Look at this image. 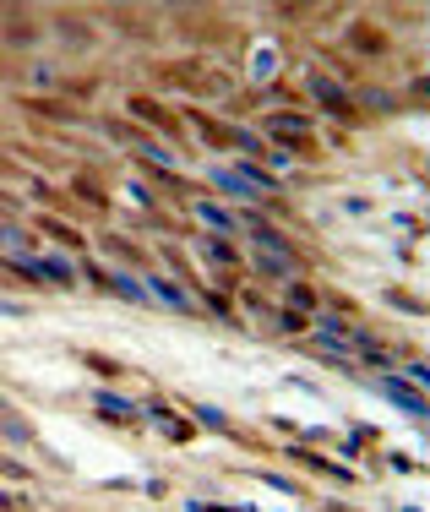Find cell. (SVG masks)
<instances>
[{
	"mask_svg": "<svg viewBox=\"0 0 430 512\" xmlns=\"http://www.w3.org/2000/svg\"><path fill=\"white\" fill-rule=\"evenodd\" d=\"M142 414H153V420L164 425V436H169V442H191V436H196V425L186 420V414H180V409H169V404H158V398H153V404H147Z\"/></svg>",
	"mask_w": 430,
	"mask_h": 512,
	"instance_id": "30bf717a",
	"label": "cell"
},
{
	"mask_svg": "<svg viewBox=\"0 0 430 512\" xmlns=\"http://www.w3.org/2000/svg\"><path fill=\"white\" fill-rule=\"evenodd\" d=\"M262 131H267V137H278L284 148L316 153V142H311V120H305L300 109H273V115H262Z\"/></svg>",
	"mask_w": 430,
	"mask_h": 512,
	"instance_id": "3957f363",
	"label": "cell"
},
{
	"mask_svg": "<svg viewBox=\"0 0 430 512\" xmlns=\"http://www.w3.org/2000/svg\"><path fill=\"white\" fill-rule=\"evenodd\" d=\"M305 93H311V99L322 104L333 120H349V126H360V120H365V115H360V104L349 99V88H338V82L327 77V71H305Z\"/></svg>",
	"mask_w": 430,
	"mask_h": 512,
	"instance_id": "7a4b0ae2",
	"label": "cell"
},
{
	"mask_svg": "<svg viewBox=\"0 0 430 512\" xmlns=\"http://www.w3.org/2000/svg\"><path fill=\"white\" fill-rule=\"evenodd\" d=\"M0 39H6V44H17V50H22V44H33V39H39V22H33V17H22V11H6V22H0Z\"/></svg>",
	"mask_w": 430,
	"mask_h": 512,
	"instance_id": "4fadbf2b",
	"label": "cell"
},
{
	"mask_svg": "<svg viewBox=\"0 0 430 512\" xmlns=\"http://www.w3.org/2000/svg\"><path fill=\"white\" fill-rule=\"evenodd\" d=\"M343 39H349V50H360V55H387L392 50V33H382L376 28V22H349V33H343Z\"/></svg>",
	"mask_w": 430,
	"mask_h": 512,
	"instance_id": "52a82bcc",
	"label": "cell"
},
{
	"mask_svg": "<svg viewBox=\"0 0 430 512\" xmlns=\"http://www.w3.org/2000/svg\"><path fill=\"white\" fill-rule=\"evenodd\" d=\"M77 360L88 365L93 376H109V382H120V376H126V365H120V360H109V355H88V349H82Z\"/></svg>",
	"mask_w": 430,
	"mask_h": 512,
	"instance_id": "7402d4cb",
	"label": "cell"
},
{
	"mask_svg": "<svg viewBox=\"0 0 430 512\" xmlns=\"http://www.w3.org/2000/svg\"><path fill=\"white\" fill-rule=\"evenodd\" d=\"M39 235H49V240H60V246H71V251H88V240L77 235L71 224H60V218H39Z\"/></svg>",
	"mask_w": 430,
	"mask_h": 512,
	"instance_id": "d6986e66",
	"label": "cell"
},
{
	"mask_svg": "<svg viewBox=\"0 0 430 512\" xmlns=\"http://www.w3.org/2000/svg\"><path fill=\"white\" fill-rule=\"evenodd\" d=\"M131 115L147 120L158 137H169V142H180V148H186V126H180V115H175L169 104H158L153 93H131Z\"/></svg>",
	"mask_w": 430,
	"mask_h": 512,
	"instance_id": "277c9868",
	"label": "cell"
},
{
	"mask_svg": "<svg viewBox=\"0 0 430 512\" xmlns=\"http://www.w3.org/2000/svg\"><path fill=\"white\" fill-rule=\"evenodd\" d=\"M22 109H28V115H44V120H60V126H82V109L77 104H60V99H22Z\"/></svg>",
	"mask_w": 430,
	"mask_h": 512,
	"instance_id": "7c38bea8",
	"label": "cell"
},
{
	"mask_svg": "<svg viewBox=\"0 0 430 512\" xmlns=\"http://www.w3.org/2000/svg\"><path fill=\"white\" fill-rule=\"evenodd\" d=\"M104 289H115V300H131V306H147V300H153L131 273H109V284H104Z\"/></svg>",
	"mask_w": 430,
	"mask_h": 512,
	"instance_id": "ac0fdd59",
	"label": "cell"
},
{
	"mask_svg": "<svg viewBox=\"0 0 430 512\" xmlns=\"http://www.w3.org/2000/svg\"><path fill=\"white\" fill-rule=\"evenodd\" d=\"M191 512H245V507H202V502H196Z\"/></svg>",
	"mask_w": 430,
	"mask_h": 512,
	"instance_id": "f1b7e54d",
	"label": "cell"
},
{
	"mask_svg": "<svg viewBox=\"0 0 430 512\" xmlns=\"http://www.w3.org/2000/svg\"><path fill=\"white\" fill-rule=\"evenodd\" d=\"M191 414H196V420L207 425V431H218V436H235V442H245V436L235 431V420H229L224 409H213V404H191Z\"/></svg>",
	"mask_w": 430,
	"mask_h": 512,
	"instance_id": "2e32d148",
	"label": "cell"
},
{
	"mask_svg": "<svg viewBox=\"0 0 430 512\" xmlns=\"http://www.w3.org/2000/svg\"><path fill=\"white\" fill-rule=\"evenodd\" d=\"M71 197H77V207L88 202V213H104V207H109V197H104V186H98L93 175H77V180H71Z\"/></svg>",
	"mask_w": 430,
	"mask_h": 512,
	"instance_id": "9a60e30c",
	"label": "cell"
},
{
	"mask_svg": "<svg viewBox=\"0 0 430 512\" xmlns=\"http://www.w3.org/2000/svg\"><path fill=\"white\" fill-rule=\"evenodd\" d=\"M196 207H202V218L218 229V235H229V229H235V213H224V207H213V202H196Z\"/></svg>",
	"mask_w": 430,
	"mask_h": 512,
	"instance_id": "484cf974",
	"label": "cell"
},
{
	"mask_svg": "<svg viewBox=\"0 0 430 512\" xmlns=\"http://www.w3.org/2000/svg\"><path fill=\"white\" fill-rule=\"evenodd\" d=\"M0 436H11L17 447H28V442H33V425L22 420V414L11 409V404H0Z\"/></svg>",
	"mask_w": 430,
	"mask_h": 512,
	"instance_id": "e0dca14e",
	"label": "cell"
},
{
	"mask_svg": "<svg viewBox=\"0 0 430 512\" xmlns=\"http://www.w3.org/2000/svg\"><path fill=\"white\" fill-rule=\"evenodd\" d=\"M289 458H294V463H305L311 474H322V480H338V485H354V480H360L354 469H343V463H327L322 453H305V447H289Z\"/></svg>",
	"mask_w": 430,
	"mask_h": 512,
	"instance_id": "8fae6325",
	"label": "cell"
},
{
	"mask_svg": "<svg viewBox=\"0 0 430 512\" xmlns=\"http://www.w3.org/2000/svg\"><path fill=\"white\" fill-rule=\"evenodd\" d=\"M207 262H213V267H235L240 262V256H235V246H229V240H207Z\"/></svg>",
	"mask_w": 430,
	"mask_h": 512,
	"instance_id": "d4e9b609",
	"label": "cell"
},
{
	"mask_svg": "<svg viewBox=\"0 0 430 512\" xmlns=\"http://www.w3.org/2000/svg\"><path fill=\"white\" fill-rule=\"evenodd\" d=\"M153 77L164 82V88H180V93H196V99H213V93L229 88V77L218 66H207V60H158Z\"/></svg>",
	"mask_w": 430,
	"mask_h": 512,
	"instance_id": "6da1fadb",
	"label": "cell"
},
{
	"mask_svg": "<svg viewBox=\"0 0 430 512\" xmlns=\"http://www.w3.org/2000/svg\"><path fill=\"white\" fill-rule=\"evenodd\" d=\"M98 246L115 256V262H126V267H147V251L137 246V240H126V235H104Z\"/></svg>",
	"mask_w": 430,
	"mask_h": 512,
	"instance_id": "5bb4252c",
	"label": "cell"
},
{
	"mask_svg": "<svg viewBox=\"0 0 430 512\" xmlns=\"http://www.w3.org/2000/svg\"><path fill=\"white\" fill-rule=\"evenodd\" d=\"M153 289H158V295H164V300H169V306H175V311H196V306H191V295H186V289L175 284V278H153Z\"/></svg>",
	"mask_w": 430,
	"mask_h": 512,
	"instance_id": "603a6c76",
	"label": "cell"
},
{
	"mask_svg": "<svg viewBox=\"0 0 430 512\" xmlns=\"http://www.w3.org/2000/svg\"><path fill=\"white\" fill-rule=\"evenodd\" d=\"M316 300H322V289H316V284H289V306H294V311H300V316H305V311H311V306H316Z\"/></svg>",
	"mask_w": 430,
	"mask_h": 512,
	"instance_id": "cb8c5ba5",
	"label": "cell"
},
{
	"mask_svg": "<svg viewBox=\"0 0 430 512\" xmlns=\"http://www.w3.org/2000/svg\"><path fill=\"white\" fill-rule=\"evenodd\" d=\"M382 387V398L392 409H403V414H414V420H425V398H420V387H403L398 376H387V382H376Z\"/></svg>",
	"mask_w": 430,
	"mask_h": 512,
	"instance_id": "9c48e42d",
	"label": "cell"
},
{
	"mask_svg": "<svg viewBox=\"0 0 430 512\" xmlns=\"http://www.w3.org/2000/svg\"><path fill=\"white\" fill-rule=\"evenodd\" d=\"M186 120H196V131H202L213 148H245V153H256L262 142L256 137H245L240 126H229V120H213V115H202V109H186Z\"/></svg>",
	"mask_w": 430,
	"mask_h": 512,
	"instance_id": "5b68a950",
	"label": "cell"
},
{
	"mask_svg": "<svg viewBox=\"0 0 430 512\" xmlns=\"http://www.w3.org/2000/svg\"><path fill=\"white\" fill-rule=\"evenodd\" d=\"M109 22H115V28H126V39H137V44H147V39H153V28H147V17H131V11H109Z\"/></svg>",
	"mask_w": 430,
	"mask_h": 512,
	"instance_id": "44dd1931",
	"label": "cell"
},
{
	"mask_svg": "<svg viewBox=\"0 0 430 512\" xmlns=\"http://www.w3.org/2000/svg\"><path fill=\"white\" fill-rule=\"evenodd\" d=\"M55 33H60V39H71V44H93V22L71 17V11H60V17H55Z\"/></svg>",
	"mask_w": 430,
	"mask_h": 512,
	"instance_id": "ffe728a7",
	"label": "cell"
},
{
	"mask_svg": "<svg viewBox=\"0 0 430 512\" xmlns=\"http://www.w3.org/2000/svg\"><path fill=\"white\" fill-rule=\"evenodd\" d=\"M93 409L104 414V420H115L120 431H142V420H147L137 404H126V398H115V393H93Z\"/></svg>",
	"mask_w": 430,
	"mask_h": 512,
	"instance_id": "8992f818",
	"label": "cell"
},
{
	"mask_svg": "<svg viewBox=\"0 0 430 512\" xmlns=\"http://www.w3.org/2000/svg\"><path fill=\"white\" fill-rule=\"evenodd\" d=\"M387 306H403L409 316H425V300H409V289H387Z\"/></svg>",
	"mask_w": 430,
	"mask_h": 512,
	"instance_id": "4316f807",
	"label": "cell"
},
{
	"mask_svg": "<svg viewBox=\"0 0 430 512\" xmlns=\"http://www.w3.org/2000/svg\"><path fill=\"white\" fill-rule=\"evenodd\" d=\"M180 28H186V39H196V44H229L235 39V28L229 22H213V17H180Z\"/></svg>",
	"mask_w": 430,
	"mask_h": 512,
	"instance_id": "ba28073f",
	"label": "cell"
},
{
	"mask_svg": "<svg viewBox=\"0 0 430 512\" xmlns=\"http://www.w3.org/2000/svg\"><path fill=\"white\" fill-rule=\"evenodd\" d=\"M365 109H371V115H387V109H398V99H392V93H365Z\"/></svg>",
	"mask_w": 430,
	"mask_h": 512,
	"instance_id": "83f0119b",
	"label": "cell"
},
{
	"mask_svg": "<svg viewBox=\"0 0 430 512\" xmlns=\"http://www.w3.org/2000/svg\"><path fill=\"white\" fill-rule=\"evenodd\" d=\"M322 512H349V507H338V502H327V507H322Z\"/></svg>",
	"mask_w": 430,
	"mask_h": 512,
	"instance_id": "f546056e",
	"label": "cell"
}]
</instances>
